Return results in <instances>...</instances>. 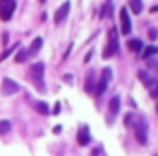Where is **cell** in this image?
Segmentation results:
<instances>
[{
	"label": "cell",
	"instance_id": "obj_25",
	"mask_svg": "<svg viewBox=\"0 0 158 156\" xmlns=\"http://www.w3.org/2000/svg\"><path fill=\"white\" fill-rule=\"evenodd\" d=\"M61 129H63V127H61V125H57V127L53 129V132H55V134H59V132H61Z\"/></svg>",
	"mask_w": 158,
	"mask_h": 156
},
{
	"label": "cell",
	"instance_id": "obj_4",
	"mask_svg": "<svg viewBox=\"0 0 158 156\" xmlns=\"http://www.w3.org/2000/svg\"><path fill=\"white\" fill-rule=\"evenodd\" d=\"M147 130H149L147 121H145L143 117H140V119L136 121V127H134V134H136V140H138L140 145H145V143H147Z\"/></svg>",
	"mask_w": 158,
	"mask_h": 156
},
{
	"label": "cell",
	"instance_id": "obj_27",
	"mask_svg": "<svg viewBox=\"0 0 158 156\" xmlns=\"http://www.w3.org/2000/svg\"><path fill=\"white\" fill-rule=\"evenodd\" d=\"M39 2H40V4H44V2H46V0H39Z\"/></svg>",
	"mask_w": 158,
	"mask_h": 156
},
{
	"label": "cell",
	"instance_id": "obj_20",
	"mask_svg": "<svg viewBox=\"0 0 158 156\" xmlns=\"http://www.w3.org/2000/svg\"><path fill=\"white\" fill-rule=\"evenodd\" d=\"M15 50H17V44H15V46H11V48H7V50H4V51L0 53V63H2V61H6V59L9 57V53H11V51H15Z\"/></svg>",
	"mask_w": 158,
	"mask_h": 156
},
{
	"label": "cell",
	"instance_id": "obj_21",
	"mask_svg": "<svg viewBox=\"0 0 158 156\" xmlns=\"http://www.w3.org/2000/svg\"><path fill=\"white\" fill-rule=\"evenodd\" d=\"M151 97H153V99H158V81L151 86Z\"/></svg>",
	"mask_w": 158,
	"mask_h": 156
},
{
	"label": "cell",
	"instance_id": "obj_18",
	"mask_svg": "<svg viewBox=\"0 0 158 156\" xmlns=\"http://www.w3.org/2000/svg\"><path fill=\"white\" fill-rule=\"evenodd\" d=\"M96 88V81H94V74L92 72H88V76H86V86H85V90L86 92H92Z\"/></svg>",
	"mask_w": 158,
	"mask_h": 156
},
{
	"label": "cell",
	"instance_id": "obj_7",
	"mask_svg": "<svg viewBox=\"0 0 158 156\" xmlns=\"http://www.w3.org/2000/svg\"><path fill=\"white\" fill-rule=\"evenodd\" d=\"M119 107H121V99H119V96L110 97V101H109V117H107V121H109V123H112V121H114V117L118 116Z\"/></svg>",
	"mask_w": 158,
	"mask_h": 156
},
{
	"label": "cell",
	"instance_id": "obj_9",
	"mask_svg": "<svg viewBox=\"0 0 158 156\" xmlns=\"http://www.w3.org/2000/svg\"><path fill=\"white\" fill-rule=\"evenodd\" d=\"M68 13H70V2L66 0V2H64V4H61V6H59V9L55 11V15H53V22H55V24H61V22L68 17Z\"/></svg>",
	"mask_w": 158,
	"mask_h": 156
},
{
	"label": "cell",
	"instance_id": "obj_10",
	"mask_svg": "<svg viewBox=\"0 0 158 156\" xmlns=\"http://www.w3.org/2000/svg\"><path fill=\"white\" fill-rule=\"evenodd\" d=\"M77 143L81 147L88 145L90 143V132H88V127H81L77 130Z\"/></svg>",
	"mask_w": 158,
	"mask_h": 156
},
{
	"label": "cell",
	"instance_id": "obj_17",
	"mask_svg": "<svg viewBox=\"0 0 158 156\" xmlns=\"http://www.w3.org/2000/svg\"><path fill=\"white\" fill-rule=\"evenodd\" d=\"M156 53H158L156 46H147V48H143L142 57H143V59H149V57H153V55H156Z\"/></svg>",
	"mask_w": 158,
	"mask_h": 156
},
{
	"label": "cell",
	"instance_id": "obj_23",
	"mask_svg": "<svg viewBox=\"0 0 158 156\" xmlns=\"http://www.w3.org/2000/svg\"><path fill=\"white\" fill-rule=\"evenodd\" d=\"M59 112H61V103L57 101V103H55V107H53V114H59Z\"/></svg>",
	"mask_w": 158,
	"mask_h": 156
},
{
	"label": "cell",
	"instance_id": "obj_12",
	"mask_svg": "<svg viewBox=\"0 0 158 156\" xmlns=\"http://www.w3.org/2000/svg\"><path fill=\"white\" fill-rule=\"evenodd\" d=\"M127 48L131 51H142L143 50V42L140 39H131V40H127Z\"/></svg>",
	"mask_w": 158,
	"mask_h": 156
},
{
	"label": "cell",
	"instance_id": "obj_1",
	"mask_svg": "<svg viewBox=\"0 0 158 156\" xmlns=\"http://www.w3.org/2000/svg\"><path fill=\"white\" fill-rule=\"evenodd\" d=\"M30 76L33 79V83L37 84V90L39 92H46V88H44V64L42 63H37V64H31L30 66Z\"/></svg>",
	"mask_w": 158,
	"mask_h": 156
},
{
	"label": "cell",
	"instance_id": "obj_15",
	"mask_svg": "<svg viewBox=\"0 0 158 156\" xmlns=\"http://www.w3.org/2000/svg\"><path fill=\"white\" fill-rule=\"evenodd\" d=\"M28 48H20V50H17V55H15V63H24V61H28Z\"/></svg>",
	"mask_w": 158,
	"mask_h": 156
},
{
	"label": "cell",
	"instance_id": "obj_19",
	"mask_svg": "<svg viewBox=\"0 0 158 156\" xmlns=\"http://www.w3.org/2000/svg\"><path fill=\"white\" fill-rule=\"evenodd\" d=\"M11 130V123L7 121V119H0V134L4 136V134H7Z\"/></svg>",
	"mask_w": 158,
	"mask_h": 156
},
{
	"label": "cell",
	"instance_id": "obj_26",
	"mask_svg": "<svg viewBox=\"0 0 158 156\" xmlns=\"http://www.w3.org/2000/svg\"><path fill=\"white\" fill-rule=\"evenodd\" d=\"M158 11V6H155V7H151V13H156Z\"/></svg>",
	"mask_w": 158,
	"mask_h": 156
},
{
	"label": "cell",
	"instance_id": "obj_6",
	"mask_svg": "<svg viewBox=\"0 0 158 156\" xmlns=\"http://www.w3.org/2000/svg\"><path fill=\"white\" fill-rule=\"evenodd\" d=\"M119 22H121V33L129 35L131 30H132V24H131V17H129V9L127 7L119 9Z\"/></svg>",
	"mask_w": 158,
	"mask_h": 156
},
{
	"label": "cell",
	"instance_id": "obj_3",
	"mask_svg": "<svg viewBox=\"0 0 158 156\" xmlns=\"http://www.w3.org/2000/svg\"><path fill=\"white\" fill-rule=\"evenodd\" d=\"M15 7H17L15 0H0V20H4V22L11 20Z\"/></svg>",
	"mask_w": 158,
	"mask_h": 156
},
{
	"label": "cell",
	"instance_id": "obj_2",
	"mask_svg": "<svg viewBox=\"0 0 158 156\" xmlns=\"http://www.w3.org/2000/svg\"><path fill=\"white\" fill-rule=\"evenodd\" d=\"M114 53H118V30L116 28H110L109 30V44L103 50V59H109Z\"/></svg>",
	"mask_w": 158,
	"mask_h": 156
},
{
	"label": "cell",
	"instance_id": "obj_14",
	"mask_svg": "<svg viewBox=\"0 0 158 156\" xmlns=\"http://www.w3.org/2000/svg\"><path fill=\"white\" fill-rule=\"evenodd\" d=\"M33 107H35V110L39 112L40 116H48V114H50V107H48L44 101H35Z\"/></svg>",
	"mask_w": 158,
	"mask_h": 156
},
{
	"label": "cell",
	"instance_id": "obj_11",
	"mask_svg": "<svg viewBox=\"0 0 158 156\" xmlns=\"http://www.w3.org/2000/svg\"><path fill=\"white\" fill-rule=\"evenodd\" d=\"M138 79H140V81H142V83H143V84H145L147 88H151V86H153V84L156 83V81L151 77V76H149V74H147L145 70H140V72H138Z\"/></svg>",
	"mask_w": 158,
	"mask_h": 156
},
{
	"label": "cell",
	"instance_id": "obj_22",
	"mask_svg": "<svg viewBox=\"0 0 158 156\" xmlns=\"http://www.w3.org/2000/svg\"><path fill=\"white\" fill-rule=\"evenodd\" d=\"M147 35H149V39H151V40H156L158 39V31L155 30V28H153V30H149V31H147Z\"/></svg>",
	"mask_w": 158,
	"mask_h": 156
},
{
	"label": "cell",
	"instance_id": "obj_16",
	"mask_svg": "<svg viewBox=\"0 0 158 156\" xmlns=\"http://www.w3.org/2000/svg\"><path fill=\"white\" fill-rule=\"evenodd\" d=\"M40 46H42V39H40V37H37V39L31 42V46L28 48V55H33V53H37V51L40 50Z\"/></svg>",
	"mask_w": 158,
	"mask_h": 156
},
{
	"label": "cell",
	"instance_id": "obj_5",
	"mask_svg": "<svg viewBox=\"0 0 158 156\" xmlns=\"http://www.w3.org/2000/svg\"><path fill=\"white\" fill-rule=\"evenodd\" d=\"M110 79H112V70H110V68H103V70H101V79L96 83V94H98V96H101V94L107 90Z\"/></svg>",
	"mask_w": 158,
	"mask_h": 156
},
{
	"label": "cell",
	"instance_id": "obj_13",
	"mask_svg": "<svg viewBox=\"0 0 158 156\" xmlns=\"http://www.w3.org/2000/svg\"><path fill=\"white\" fill-rule=\"evenodd\" d=\"M129 7L134 15H140L143 11V2L142 0H129Z\"/></svg>",
	"mask_w": 158,
	"mask_h": 156
},
{
	"label": "cell",
	"instance_id": "obj_24",
	"mask_svg": "<svg viewBox=\"0 0 158 156\" xmlns=\"http://www.w3.org/2000/svg\"><path fill=\"white\" fill-rule=\"evenodd\" d=\"M9 35H7V33H6V31H4V33H2V42H4V44H7V42H9Z\"/></svg>",
	"mask_w": 158,
	"mask_h": 156
},
{
	"label": "cell",
	"instance_id": "obj_8",
	"mask_svg": "<svg viewBox=\"0 0 158 156\" xmlns=\"http://www.w3.org/2000/svg\"><path fill=\"white\" fill-rule=\"evenodd\" d=\"M20 90V84H17L13 79L6 77L4 81H2V94L4 96H11V94H17Z\"/></svg>",
	"mask_w": 158,
	"mask_h": 156
}]
</instances>
